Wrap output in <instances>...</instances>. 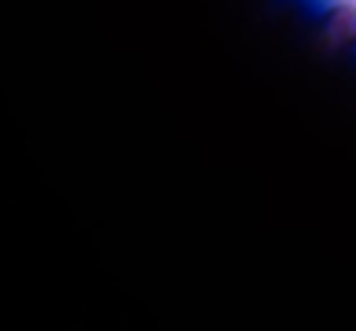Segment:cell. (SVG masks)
Instances as JSON below:
<instances>
[{
	"label": "cell",
	"instance_id": "1",
	"mask_svg": "<svg viewBox=\"0 0 356 331\" xmlns=\"http://www.w3.org/2000/svg\"><path fill=\"white\" fill-rule=\"evenodd\" d=\"M327 37H331V45H353L356 41V11L334 8L331 19H327Z\"/></svg>",
	"mask_w": 356,
	"mask_h": 331
}]
</instances>
